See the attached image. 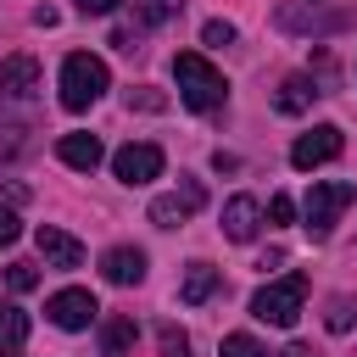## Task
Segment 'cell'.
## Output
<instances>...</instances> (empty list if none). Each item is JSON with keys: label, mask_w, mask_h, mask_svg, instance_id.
<instances>
[{"label": "cell", "mask_w": 357, "mask_h": 357, "mask_svg": "<svg viewBox=\"0 0 357 357\" xmlns=\"http://www.w3.org/2000/svg\"><path fill=\"white\" fill-rule=\"evenodd\" d=\"M173 84H178V100H184L190 112H218L223 95H229L223 73H218L201 50H178V56H173Z\"/></svg>", "instance_id": "obj_1"}, {"label": "cell", "mask_w": 357, "mask_h": 357, "mask_svg": "<svg viewBox=\"0 0 357 357\" xmlns=\"http://www.w3.org/2000/svg\"><path fill=\"white\" fill-rule=\"evenodd\" d=\"M106 89H112V73H106L100 56L73 50V56L61 61V106H67V112H89Z\"/></svg>", "instance_id": "obj_2"}, {"label": "cell", "mask_w": 357, "mask_h": 357, "mask_svg": "<svg viewBox=\"0 0 357 357\" xmlns=\"http://www.w3.org/2000/svg\"><path fill=\"white\" fill-rule=\"evenodd\" d=\"M301 301H307V273H284V279H273L251 296V312L273 329H290L301 318Z\"/></svg>", "instance_id": "obj_3"}, {"label": "cell", "mask_w": 357, "mask_h": 357, "mask_svg": "<svg viewBox=\"0 0 357 357\" xmlns=\"http://www.w3.org/2000/svg\"><path fill=\"white\" fill-rule=\"evenodd\" d=\"M351 201H357V184H346V178H324V184H312L307 201H301V212H307V234H312V240H329V234H335V218H340Z\"/></svg>", "instance_id": "obj_4"}, {"label": "cell", "mask_w": 357, "mask_h": 357, "mask_svg": "<svg viewBox=\"0 0 357 357\" xmlns=\"http://www.w3.org/2000/svg\"><path fill=\"white\" fill-rule=\"evenodd\" d=\"M346 151V134L335 128V123H318L312 134H301L296 145H290V167H301V173H312V167H324V162H335Z\"/></svg>", "instance_id": "obj_5"}, {"label": "cell", "mask_w": 357, "mask_h": 357, "mask_svg": "<svg viewBox=\"0 0 357 357\" xmlns=\"http://www.w3.org/2000/svg\"><path fill=\"white\" fill-rule=\"evenodd\" d=\"M112 173H117L123 184H151V178L162 173V145H151V139H128V145L112 156Z\"/></svg>", "instance_id": "obj_6"}, {"label": "cell", "mask_w": 357, "mask_h": 357, "mask_svg": "<svg viewBox=\"0 0 357 357\" xmlns=\"http://www.w3.org/2000/svg\"><path fill=\"white\" fill-rule=\"evenodd\" d=\"M201 201H206L201 178H184L173 195H156V201H151V223H156V229H178L184 218H195V212H201Z\"/></svg>", "instance_id": "obj_7"}, {"label": "cell", "mask_w": 357, "mask_h": 357, "mask_svg": "<svg viewBox=\"0 0 357 357\" xmlns=\"http://www.w3.org/2000/svg\"><path fill=\"white\" fill-rule=\"evenodd\" d=\"M95 312H100V307H95V296H89V290H78V284H73V290H56V296L45 301V318H50L56 329H67V335H73V329H89V324H95Z\"/></svg>", "instance_id": "obj_8"}, {"label": "cell", "mask_w": 357, "mask_h": 357, "mask_svg": "<svg viewBox=\"0 0 357 357\" xmlns=\"http://www.w3.org/2000/svg\"><path fill=\"white\" fill-rule=\"evenodd\" d=\"M33 245H39L45 268H78V262H84V245H78L67 229H50V223H39V229H33Z\"/></svg>", "instance_id": "obj_9"}, {"label": "cell", "mask_w": 357, "mask_h": 357, "mask_svg": "<svg viewBox=\"0 0 357 357\" xmlns=\"http://www.w3.org/2000/svg\"><path fill=\"white\" fill-rule=\"evenodd\" d=\"M33 89H39V61H33V56H6V61H0V95L28 100Z\"/></svg>", "instance_id": "obj_10"}, {"label": "cell", "mask_w": 357, "mask_h": 357, "mask_svg": "<svg viewBox=\"0 0 357 357\" xmlns=\"http://www.w3.org/2000/svg\"><path fill=\"white\" fill-rule=\"evenodd\" d=\"M257 229H262V206H257L251 195H234V201L223 206V234L245 245V240H257Z\"/></svg>", "instance_id": "obj_11"}, {"label": "cell", "mask_w": 357, "mask_h": 357, "mask_svg": "<svg viewBox=\"0 0 357 357\" xmlns=\"http://www.w3.org/2000/svg\"><path fill=\"white\" fill-rule=\"evenodd\" d=\"M100 273H106L112 284H139V279H145V251H139V245H112V251L100 257Z\"/></svg>", "instance_id": "obj_12"}, {"label": "cell", "mask_w": 357, "mask_h": 357, "mask_svg": "<svg viewBox=\"0 0 357 357\" xmlns=\"http://www.w3.org/2000/svg\"><path fill=\"white\" fill-rule=\"evenodd\" d=\"M56 156H61L67 167H78V173H95L106 151H100L95 134H61V139H56Z\"/></svg>", "instance_id": "obj_13"}, {"label": "cell", "mask_w": 357, "mask_h": 357, "mask_svg": "<svg viewBox=\"0 0 357 357\" xmlns=\"http://www.w3.org/2000/svg\"><path fill=\"white\" fill-rule=\"evenodd\" d=\"M218 284H223V279H218L212 262H190V273H184V284H178V301H184V307H201V301L218 296Z\"/></svg>", "instance_id": "obj_14"}, {"label": "cell", "mask_w": 357, "mask_h": 357, "mask_svg": "<svg viewBox=\"0 0 357 357\" xmlns=\"http://www.w3.org/2000/svg\"><path fill=\"white\" fill-rule=\"evenodd\" d=\"M318 95H324V89H318V84H312V78H307V73H290V78H284V84H279V95H273V106H279V112H290V117H296V112H307V106H312V100H318Z\"/></svg>", "instance_id": "obj_15"}, {"label": "cell", "mask_w": 357, "mask_h": 357, "mask_svg": "<svg viewBox=\"0 0 357 357\" xmlns=\"http://www.w3.org/2000/svg\"><path fill=\"white\" fill-rule=\"evenodd\" d=\"M100 357H134V318H106L100 324Z\"/></svg>", "instance_id": "obj_16"}, {"label": "cell", "mask_w": 357, "mask_h": 357, "mask_svg": "<svg viewBox=\"0 0 357 357\" xmlns=\"http://www.w3.org/2000/svg\"><path fill=\"white\" fill-rule=\"evenodd\" d=\"M22 340H28V312H22L17 301H0V357L17 351Z\"/></svg>", "instance_id": "obj_17"}, {"label": "cell", "mask_w": 357, "mask_h": 357, "mask_svg": "<svg viewBox=\"0 0 357 357\" xmlns=\"http://www.w3.org/2000/svg\"><path fill=\"white\" fill-rule=\"evenodd\" d=\"M324 324H329L335 335H346V329L357 324V296H335V301H329V312H324Z\"/></svg>", "instance_id": "obj_18"}, {"label": "cell", "mask_w": 357, "mask_h": 357, "mask_svg": "<svg viewBox=\"0 0 357 357\" xmlns=\"http://www.w3.org/2000/svg\"><path fill=\"white\" fill-rule=\"evenodd\" d=\"M156 346H162V357H190V335L178 324H162L156 329Z\"/></svg>", "instance_id": "obj_19"}, {"label": "cell", "mask_w": 357, "mask_h": 357, "mask_svg": "<svg viewBox=\"0 0 357 357\" xmlns=\"http://www.w3.org/2000/svg\"><path fill=\"white\" fill-rule=\"evenodd\" d=\"M134 11H139L145 22H173V17L184 11V0H134Z\"/></svg>", "instance_id": "obj_20"}, {"label": "cell", "mask_w": 357, "mask_h": 357, "mask_svg": "<svg viewBox=\"0 0 357 357\" xmlns=\"http://www.w3.org/2000/svg\"><path fill=\"white\" fill-rule=\"evenodd\" d=\"M218 357H268L251 335H223V346H218Z\"/></svg>", "instance_id": "obj_21"}, {"label": "cell", "mask_w": 357, "mask_h": 357, "mask_svg": "<svg viewBox=\"0 0 357 357\" xmlns=\"http://www.w3.org/2000/svg\"><path fill=\"white\" fill-rule=\"evenodd\" d=\"M6 284H11L17 296L33 290V284H39V268H33V262H11V268H6Z\"/></svg>", "instance_id": "obj_22"}, {"label": "cell", "mask_w": 357, "mask_h": 357, "mask_svg": "<svg viewBox=\"0 0 357 357\" xmlns=\"http://www.w3.org/2000/svg\"><path fill=\"white\" fill-rule=\"evenodd\" d=\"M201 39H206V45H234V22H223V17H212V22L201 28Z\"/></svg>", "instance_id": "obj_23"}, {"label": "cell", "mask_w": 357, "mask_h": 357, "mask_svg": "<svg viewBox=\"0 0 357 357\" xmlns=\"http://www.w3.org/2000/svg\"><path fill=\"white\" fill-rule=\"evenodd\" d=\"M17 234H22L17 212H11V206H0V251H6V245H17Z\"/></svg>", "instance_id": "obj_24"}, {"label": "cell", "mask_w": 357, "mask_h": 357, "mask_svg": "<svg viewBox=\"0 0 357 357\" xmlns=\"http://www.w3.org/2000/svg\"><path fill=\"white\" fill-rule=\"evenodd\" d=\"M268 218H273V223H290V218H296L290 195H273V201H268Z\"/></svg>", "instance_id": "obj_25"}, {"label": "cell", "mask_w": 357, "mask_h": 357, "mask_svg": "<svg viewBox=\"0 0 357 357\" xmlns=\"http://www.w3.org/2000/svg\"><path fill=\"white\" fill-rule=\"evenodd\" d=\"M84 17H106V11H117V0H73Z\"/></svg>", "instance_id": "obj_26"}, {"label": "cell", "mask_w": 357, "mask_h": 357, "mask_svg": "<svg viewBox=\"0 0 357 357\" xmlns=\"http://www.w3.org/2000/svg\"><path fill=\"white\" fill-rule=\"evenodd\" d=\"M279 357H307V346H284V351H279Z\"/></svg>", "instance_id": "obj_27"}, {"label": "cell", "mask_w": 357, "mask_h": 357, "mask_svg": "<svg viewBox=\"0 0 357 357\" xmlns=\"http://www.w3.org/2000/svg\"><path fill=\"white\" fill-rule=\"evenodd\" d=\"M6 357H17V351H6Z\"/></svg>", "instance_id": "obj_28"}, {"label": "cell", "mask_w": 357, "mask_h": 357, "mask_svg": "<svg viewBox=\"0 0 357 357\" xmlns=\"http://www.w3.org/2000/svg\"><path fill=\"white\" fill-rule=\"evenodd\" d=\"M312 6H318V0H312Z\"/></svg>", "instance_id": "obj_29"}]
</instances>
